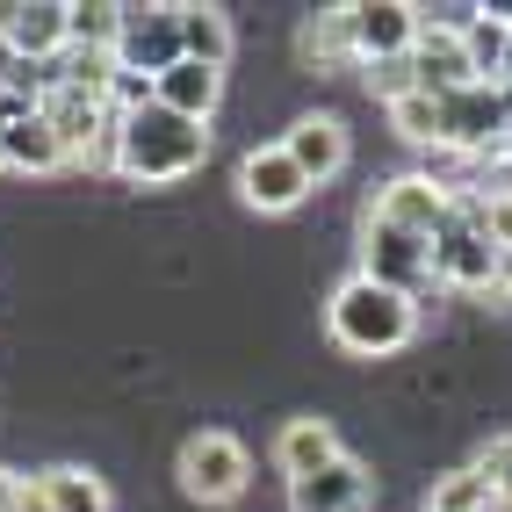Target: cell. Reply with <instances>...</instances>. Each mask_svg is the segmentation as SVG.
I'll use <instances>...</instances> for the list:
<instances>
[{"mask_svg": "<svg viewBox=\"0 0 512 512\" xmlns=\"http://www.w3.org/2000/svg\"><path fill=\"white\" fill-rule=\"evenodd\" d=\"M476 476H484V484H491L498 512H512V433H498L491 448H484V462H476Z\"/></svg>", "mask_w": 512, "mask_h": 512, "instance_id": "cell-23", "label": "cell"}, {"mask_svg": "<svg viewBox=\"0 0 512 512\" xmlns=\"http://www.w3.org/2000/svg\"><path fill=\"white\" fill-rule=\"evenodd\" d=\"M15 491H22V476H15V469H0V512L15 505Z\"/></svg>", "mask_w": 512, "mask_h": 512, "instance_id": "cell-27", "label": "cell"}, {"mask_svg": "<svg viewBox=\"0 0 512 512\" xmlns=\"http://www.w3.org/2000/svg\"><path fill=\"white\" fill-rule=\"evenodd\" d=\"M433 282H448V289H491L498 282V246L484 231V195H462L455 217L433 231Z\"/></svg>", "mask_w": 512, "mask_h": 512, "instance_id": "cell-3", "label": "cell"}, {"mask_svg": "<svg viewBox=\"0 0 512 512\" xmlns=\"http://www.w3.org/2000/svg\"><path fill=\"white\" fill-rule=\"evenodd\" d=\"M202 152H210V123H188L174 109H159V101H145V109L116 116L109 166H116L123 181L159 188V181H188L195 166H202Z\"/></svg>", "mask_w": 512, "mask_h": 512, "instance_id": "cell-1", "label": "cell"}, {"mask_svg": "<svg viewBox=\"0 0 512 512\" xmlns=\"http://www.w3.org/2000/svg\"><path fill=\"white\" fill-rule=\"evenodd\" d=\"M426 512H498V498H491V484H484V476H476V462H469V469L433 476Z\"/></svg>", "mask_w": 512, "mask_h": 512, "instance_id": "cell-21", "label": "cell"}, {"mask_svg": "<svg viewBox=\"0 0 512 512\" xmlns=\"http://www.w3.org/2000/svg\"><path fill=\"white\" fill-rule=\"evenodd\" d=\"M8 512H51V505H44V491H37V484H22V491H15V505H8Z\"/></svg>", "mask_w": 512, "mask_h": 512, "instance_id": "cell-26", "label": "cell"}, {"mask_svg": "<svg viewBox=\"0 0 512 512\" xmlns=\"http://www.w3.org/2000/svg\"><path fill=\"white\" fill-rule=\"evenodd\" d=\"M37 491H44L51 512H109V484L94 469H44Z\"/></svg>", "mask_w": 512, "mask_h": 512, "instance_id": "cell-17", "label": "cell"}, {"mask_svg": "<svg viewBox=\"0 0 512 512\" xmlns=\"http://www.w3.org/2000/svg\"><path fill=\"white\" fill-rule=\"evenodd\" d=\"M484 231L498 253H512V195H484Z\"/></svg>", "mask_w": 512, "mask_h": 512, "instance_id": "cell-25", "label": "cell"}, {"mask_svg": "<svg viewBox=\"0 0 512 512\" xmlns=\"http://www.w3.org/2000/svg\"><path fill=\"white\" fill-rule=\"evenodd\" d=\"M325 332H332L347 354L383 361V354H397V347H412L419 303L397 296V289H383V282H368V275H354V282L332 289V303H325Z\"/></svg>", "mask_w": 512, "mask_h": 512, "instance_id": "cell-2", "label": "cell"}, {"mask_svg": "<svg viewBox=\"0 0 512 512\" xmlns=\"http://www.w3.org/2000/svg\"><path fill=\"white\" fill-rule=\"evenodd\" d=\"M217 94H224V73H217V65H195V58L166 65V73L152 80V101H159V109H174V116H188V123H210L217 116Z\"/></svg>", "mask_w": 512, "mask_h": 512, "instance_id": "cell-15", "label": "cell"}, {"mask_svg": "<svg viewBox=\"0 0 512 512\" xmlns=\"http://www.w3.org/2000/svg\"><path fill=\"white\" fill-rule=\"evenodd\" d=\"M498 289L512 296V253H498Z\"/></svg>", "mask_w": 512, "mask_h": 512, "instance_id": "cell-28", "label": "cell"}, {"mask_svg": "<svg viewBox=\"0 0 512 512\" xmlns=\"http://www.w3.org/2000/svg\"><path fill=\"white\" fill-rule=\"evenodd\" d=\"M0 51H8L15 65L65 58V0H29V8H15V0H8V22H0Z\"/></svg>", "mask_w": 512, "mask_h": 512, "instance_id": "cell-12", "label": "cell"}, {"mask_svg": "<svg viewBox=\"0 0 512 512\" xmlns=\"http://www.w3.org/2000/svg\"><path fill=\"white\" fill-rule=\"evenodd\" d=\"M361 275L419 303V296L433 289V238L397 231V224H383V217H368V224H361Z\"/></svg>", "mask_w": 512, "mask_h": 512, "instance_id": "cell-5", "label": "cell"}, {"mask_svg": "<svg viewBox=\"0 0 512 512\" xmlns=\"http://www.w3.org/2000/svg\"><path fill=\"white\" fill-rule=\"evenodd\" d=\"M368 498H375V476L354 455H339L318 476H296L289 484V512H368Z\"/></svg>", "mask_w": 512, "mask_h": 512, "instance_id": "cell-11", "label": "cell"}, {"mask_svg": "<svg viewBox=\"0 0 512 512\" xmlns=\"http://www.w3.org/2000/svg\"><path fill=\"white\" fill-rule=\"evenodd\" d=\"M347 448H339V433L325 426V419H289L282 426V440H275V462H282V476L296 484V476H318L325 462H339Z\"/></svg>", "mask_w": 512, "mask_h": 512, "instance_id": "cell-16", "label": "cell"}, {"mask_svg": "<svg viewBox=\"0 0 512 512\" xmlns=\"http://www.w3.org/2000/svg\"><path fill=\"white\" fill-rule=\"evenodd\" d=\"M238 195H246L253 210L282 217V210H296V202L311 195V181L296 174V159H289L282 145H260V152H246V159H238Z\"/></svg>", "mask_w": 512, "mask_h": 512, "instance_id": "cell-10", "label": "cell"}, {"mask_svg": "<svg viewBox=\"0 0 512 512\" xmlns=\"http://www.w3.org/2000/svg\"><path fill=\"white\" fill-rule=\"evenodd\" d=\"M109 58L116 73H138V80H159L166 65H181V8H123Z\"/></svg>", "mask_w": 512, "mask_h": 512, "instance_id": "cell-7", "label": "cell"}, {"mask_svg": "<svg viewBox=\"0 0 512 512\" xmlns=\"http://www.w3.org/2000/svg\"><path fill=\"white\" fill-rule=\"evenodd\" d=\"M296 51L311 58V65H347V58H354L347 8H325V15H311V22H303V37H296Z\"/></svg>", "mask_w": 512, "mask_h": 512, "instance_id": "cell-19", "label": "cell"}, {"mask_svg": "<svg viewBox=\"0 0 512 512\" xmlns=\"http://www.w3.org/2000/svg\"><path fill=\"white\" fill-rule=\"evenodd\" d=\"M116 22H123L116 0H80V8H65V51H109Z\"/></svg>", "mask_w": 512, "mask_h": 512, "instance_id": "cell-20", "label": "cell"}, {"mask_svg": "<svg viewBox=\"0 0 512 512\" xmlns=\"http://www.w3.org/2000/svg\"><path fill=\"white\" fill-rule=\"evenodd\" d=\"M282 152L296 159V174L318 188V181H332L339 166H347V123L339 116H303V123H289Z\"/></svg>", "mask_w": 512, "mask_h": 512, "instance_id": "cell-14", "label": "cell"}, {"mask_svg": "<svg viewBox=\"0 0 512 512\" xmlns=\"http://www.w3.org/2000/svg\"><path fill=\"white\" fill-rule=\"evenodd\" d=\"M368 87H375V101H404V94H419V80H412V58H383V65H368Z\"/></svg>", "mask_w": 512, "mask_h": 512, "instance_id": "cell-24", "label": "cell"}, {"mask_svg": "<svg viewBox=\"0 0 512 512\" xmlns=\"http://www.w3.org/2000/svg\"><path fill=\"white\" fill-rule=\"evenodd\" d=\"M174 476H181V491H188L195 505H231L238 491H246L253 462H246V448H238L231 433H188Z\"/></svg>", "mask_w": 512, "mask_h": 512, "instance_id": "cell-6", "label": "cell"}, {"mask_svg": "<svg viewBox=\"0 0 512 512\" xmlns=\"http://www.w3.org/2000/svg\"><path fill=\"white\" fill-rule=\"evenodd\" d=\"M412 80H419V94H462V87H484L469 73V51H462V29L455 22H433L426 8H419V44H412Z\"/></svg>", "mask_w": 512, "mask_h": 512, "instance_id": "cell-9", "label": "cell"}, {"mask_svg": "<svg viewBox=\"0 0 512 512\" xmlns=\"http://www.w3.org/2000/svg\"><path fill=\"white\" fill-rule=\"evenodd\" d=\"M181 58L217 65V73H224V58H231V22H224V8H181Z\"/></svg>", "mask_w": 512, "mask_h": 512, "instance_id": "cell-18", "label": "cell"}, {"mask_svg": "<svg viewBox=\"0 0 512 512\" xmlns=\"http://www.w3.org/2000/svg\"><path fill=\"white\" fill-rule=\"evenodd\" d=\"M37 109H44V123H51V138H58L65 166H94V159H109V145H116V109H109L101 94L51 80Z\"/></svg>", "mask_w": 512, "mask_h": 512, "instance_id": "cell-4", "label": "cell"}, {"mask_svg": "<svg viewBox=\"0 0 512 512\" xmlns=\"http://www.w3.org/2000/svg\"><path fill=\"white\" fill-rule=\"evenodd\" d=\"M347 29H354V65L412 58V44H419V8H412V0H354V8H347Z\"/></svg>", "mask_w": 512, "mask_h": 512, "instance_id": "cell-8", "label": "cell"}, {"mask_svg": "<svg viewBox=\"0 0 512 512\" xmlns=\"http://www.w3.org/2000/svg\"><path fill=\"white\" fill-rule=\"evenodd\" d=\"M368 217H383V224H397V231L433 238L440 224L455 217V195H440L426 174H404V181H390L383 195H375V210H368Z\"/></svg>", "mask_w": 512, "mask_h": 512, "instance_id": "cell-13", "label": "cell"}, {"mask_svg": "<svg viewBox=\"0 0 512 512\" xmlns=\"http://www.w3.org/2000/svg\"><path fill=\"white\" fill-rule=\"evenodd\" d=\"M390 123H397V138L419 145V152L440 145V101H433V94H404V101H390Z\"/></svg>", "mask_w": 512, "mask_h": 512, "instance_id": "cell-22", "label": "cell"}]
</instances>
